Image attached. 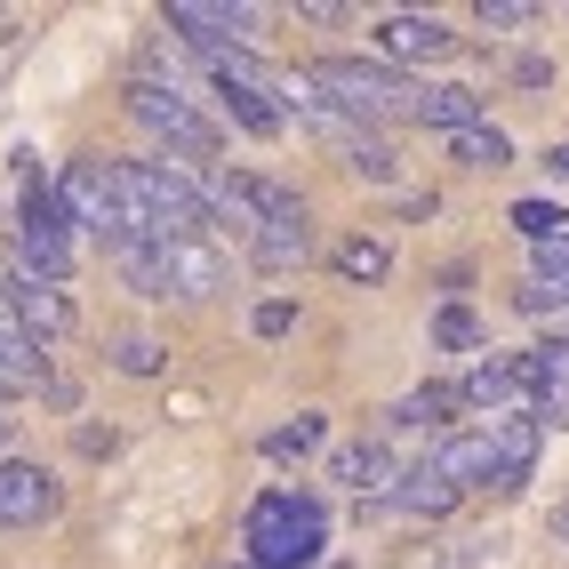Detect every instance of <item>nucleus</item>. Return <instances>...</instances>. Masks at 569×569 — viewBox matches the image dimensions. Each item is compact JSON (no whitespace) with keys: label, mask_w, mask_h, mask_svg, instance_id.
I'll return each instance as SVG.
<instances>
[{"label":"nucleus","mask_w":569,"mask_h":569,"mask_svg":"<svg viewBox=\"0 0 569 569\" xmlns=\"http://www.w3.org/2000/svg\"><path fill=\"white\" fill-rule=\"evenodd\" d=\"M241 546H249V569H321L329 513L313 489H264L241 521Z\"/></svg>","instance_id":"nucleus-1"},{"label":"nucleus","mask_w":569,"mask_h":569,"mask_svg":"<svg viewBox=\"0 0 569 569\" xmlns=\"http://www.w3.org/2000/svg\"><path fill=\"white\" fill-rule=\"evenodd\" d=\"M313 81H321V97L337 104V112H353L361 129H377V121H417V81H401L393 64H369V57H321V64H306Z\"/></svg>","instance_id":"nucleus-2"},{"label":"nucleus","mask_w":569,"mask_h":569,"mask_svg":"<svg viewBox=\"0 0 569 569\" xmlns=\"http://www.w3.org/2000/svg\"><path fill=\"white\" fill-rule=\"evenodd\" d=\"M233 193H241V209L257 217V241H249V257L264 264V273H297V264L313 257L306 201H297L289 184H273V177H233Z\"/></svg>","instance_id":"nucleus-3"},{"label":"nucleus","mask_w":569,"mask_h":569,"mask_svg":"<svg viewBox=\"0 0 569 569\" xmlns=\"http://www.w3.org/2000/svg\"><path fill=\"white\" fill-rule=\"evenodd\" d=\"M129 121L144 129V137H161L169 153H184V161H217V121L209 112L184 97L177 81H153V72H144V81H129Z\"/></svg>","instance_id":"nucleus-4"},{"label":"nucleus","mask_w":569,"mask_h":569,"mask_svg":"<svg viewBox=\"0 0 569 569\" xmlns=\"http://www.w3.org/2000/svg\"><path fill=\"white\" fill-rule=\"evenodd\" d=\"M57 201H64V217L81 224V233H97V241H112V249H129L121 169H104V161H64V169H57Z\"/></svg>","instance_id":"nucleus-5"},{"label":"nucleus","mask_w":569,"mask_h":569,"mask_svg":"<svg viewBox=\"0 0 569 569\" xmlns=\"http://www.w3.org/2000/svg\"><path fill=\"white\" fill-rule=\"evenodd\" d=\"M209 64V81H217V97L233 104V121L249 129V137H281V72L273 64H257L249 49H224V57H201Z\"/></svg>","instance_id":"nucleus-6"},{"label":"nucleus","mask_w":569,"mask_h":569,"mask_svg":"<svg viewBox=\"0 0 569 569\" xmlns=\"http://www.w3.org/2000/svg\"><path fill=\"white\" fill-rule=\"evenodd\" d=\"M17 264L41 281L72 273V217L57 201V184H24V209H17Z\"/></svg>","instance_id":"nucleus-7"},{"label":"nucleus","mask_w":569,"mask_h":569,"mask_svg":"<svg viewBox=\"0 0 569 569\" xmlns=\"http://www.w3.org/2000/svg\"><path fill=\"white\" fill-rule=\"evenodd\" d=\"M169 32H184L201 57H224L257 32V9H233V0H169Z\"/></svg>","instance_id":"nucleus-8"},{"label":"nucleus","mask_w":569,"mask_h":569,"mask_svg":"<svg viewBox=\"0 0 569 569\" xmlns=\"http://www.w3.org/2000/svg\"><path fill=\"white\" fill-rule=\"evenodd\" d=\"M458 401H466L473 417H489V426H498V417H521V409H529V369H521V353H506V361L481 353V361L466 369Z\"/></svg>","instance_id":"nucleus-9"},{"label":"nucleus","mask_w":569,"mask_h":569,"mask_svg":"<svg viewBox=\"0 0 569 569\" xmlns=\"http://www.w3.org/2000/svg\"><path fill=\"white\" fill-rule=\"evenodd\" d=\"M521 369H529V417L538 426H569V329H553L546 346H529Z\"/></svg>","instance_id":"nucleus-10"},{"label":"nucleus","mask_w":569,"mask_h":569,"mask_svg":"<svg viewBox=\"0 0 569 569\" xmlns=\"http://www.w3.org/2000/svg\"><path fill=\"white\" fill-rule=\"evenodd\" d=\"M9 313H17V329L32 337V346H49V337H64L72 329V306H64V289L57 281H41V273H9Z\"/></svg>","instance_id":"nucleus-11"},{"label":"nucleus","mask_w":569,"mask_h":569,"mask_svg":"<svg viewBox=\"0 0 569 569\" xmlns=\"http://www.w3.org/2000/svg\"><path fill=\"white\" fill-rule=\"evenodd\" d=\"M49 513H57V481L41 466L0 458V529H41Z\"/></svg>","instance_id":"nucleus-12"},{"label":"nucleus","mask_w":569,"mask_h":569,"mask_svg":"<svg viewBox=\"0 0 569 569\" xmlns=\"http://www.w3.org/2000/svg\"><path fill=\"white\" fill-rule=\"evenodd\" d=\"M329 481H346L353 498H377V506H386L393 489H401V466H393L386 441H353V449H337V458H329Z\"/></svg>","instance_id":"nucleus-13"},{"label":"nucleus","mask_w":569,"mask_h":569,"mask_svg":"<svg viewBox=\"0 0 569 569\" xmlns=\"http://www.w3.org/2000/svg\"><path fill=\"white\" fill-rule=\"evenodd\" d=\"M489 441H498V489L513 498V489L538 473V441H546V426L521 409V417H498V426H489Z\"/></svg>","instance_id":"nucleus-14"},{"label":"nucleus","mask_w":569,"mask_h":569,"mask_svg":"<svg viewBox=\"0 0 569 569\" xmlns=\"http://www.w3.org/2000/svg\"><path fill=\"white\" fill-rule=\"evenodd\" d=\"M433 466L458 481V489H498V441H489V426L481 433H449L433 449Z\"/></svg>","instance_id":"nucleus-15"},{"label":"nucleus","mask_w":569,"mask_h":569,"mask_svg":"<svg viewBox=\"0 0 569 569\" xmlns=\"http://www.w3.org/2000/svg\"><path fill=\"white\" fill-rule=\"evenodd\" d=\"M377 41H386V57H449V49H458V32H449L441 17H417V9H401V17H386V24H377Z\"/></svg>","instance_id":"nucleus-16"},{"label":"nucleus","mask_w":569,"mask_h":569,"mask_svg":"<svg viewBox=\"0 0 569 569\" xmlns=\"http://www.w3.org/2000/svg\"><path fill=\"white\" fill-rule=\"evenodd\" d=\"M161 264H169V297H217L224 289V257L209 241H169Z\"/></svg>","instance_id":"nucleus-17"},{"label":"nucleus","mask_w":569,"mask_h":569,"mask_svg":"<svg viewBox=\"0 0 569 569\" xmlns=\"http://www.w3.org/2000/svg\"><path fill=\"white\" fill-rule=\"evenodd\" d=\"M49 386V353L32 346V337L17 321H0V401H17V393H41Z\"/></svg>","instance_id":"nucleus-18"},{"label":"nucleus","mask_w":569,"mask_h":569,"mask_svg":"<svg viewBox=\"0 0 569 569\" xmlns=\"http://www.w3.org/2000/svg\"><path fill=\"white\" fill-rule=\"evenodd\" d=\"M458 498H466V489L449 481L441 466H409V473H401V489H393L386 506H393V513H409V521H441V513L458 506Z\"/></svg>","instance_id":"nucleus-19"},{"label":"nucleus","mask_w":569,"mask_h":569,"mask_svg":"<svg viewBox=\"0 0 569 569\" xmlns=\"http://www.w3.org/2000/svg\"><path fill=\"white\" fill-rule=\"evenodd\" d=\"M417 121L441 129V137H458V129H481V121H489V104H481L473 89L449 81V89H417Z\"/></svg>","instance_id":"nucleus-20"},{"label":"nucleus","mask_w":569,"mask_h":569,"mask_svg":"<svg viewBox=\"0 0 569 569\" xmlns=\"http://www.w3.org/2000/svg\"><path fill=\"white\" fill-rule=\"evenodd\" d=\"M329 264H337V273H346V281H361V289H377V281H386V273H393V249H386V241H377V233H346V241H337V249H329Z\"/></svg>","instance_id":"nucleus-21"},{"label":"nucleus","mask_w":569,"mask_h":569,"mask_svg":"<svg viewBox=\"0 0 569 569\" xmlns=\"http://www.w3.org/2000/svg\"><path fill=\"white\" fill-rule=\"evenodd\" d=\"M449 161H458V169H513V137L506 129H458V137H449Z\"/></svg>","instance_id":"nucleus-22"},{"label":"nucleus","mask_w":569,"mask_h":569,"mask_svg":"<svg viewBox=\"0 0 569 569\" xmlns=\"http://www.w3.org/2000/svg\"><path fill=\"white\" fill-rule=\"evenodd\" d=\"M321 433H329L321 417H313V409H297V426H273V433H264V458H281V466H289V458H313Z\"/></svg>","instance_id":"nucleus-23"},{"label":"nucleus","mask_w":569,"mask_h":569,"mask_svg":"<svg viewBox=\"0 0 569 569\" xmlns=\"http://www.w3.org/2000/svg\"><path fill=\"white\" fill-rule=\"evenodd\" d=\"M433 346H441V353H481V321H473V306H441V313H433Z\"/></svg>","instance_id":"nucleus-24"},{"label":"nucleus","mask_w":569,"mask_h":569,"mask_svg":"<svg viewBox=\"0 0 569 569\" xmlns=\"http://www.w3.org/2000/svg\"><path fill=\"white\" fill-rule=\"evenodd\" d=\"M513 224H521V241L546 249V241L569 233V209H561V201H513Z\"/></svg>","instance_id":"nucleus-25"},{"label":"nucleus","mask_w":569,"mask_h":569,"mask_svg":"<svg viewBox=\"0 0 569 569\" xmlns=\"http://www.w3.org/2000/svg\"><path fill=\"white\" fill-rule=\"evenodd\" d=\"M112 257H121V273H129L137 297H169V264H161V249H112Z\"/></svg>","instance_id":"nucleus-26"},{"label":"nucleus","mask_w":569,"mask_h":569,"mask_svg":"<svg viewBox=\"0 0 569 569\" xmlns=\"http://www.w3.org/2000/svg\"><path fill=\"white\" fill-rule=\"evenodd\" d=\"M449 409H466V401L449 393V386H417V393H409V401L393 409V426H441Z\"/></svg>","instance_id":"nucleus-27"},{"label":"nucleus","mask_w":569,"mask_h":569,"mask_svg":"<svg viewBox=\"0 0 569 569\" xmlns=\"http://www.w3.org/2000/svg\"><path fill=\"white\" fill-rule=\"evenodd\" d=\"M112 369L153 377V369H161V346H153V337H121V346H112Z\"/></svg>","instance_id":"nucleus-28"},{"label":"nucleus","mask_w":569,"mask_h":569,"mask_svg":"<svg viewBox=\"0 0 569 569\" xmlns=\"http://www.w3.org/2000/svg\"><path fill=\"white\" fill-rule=\"evenodd\" d=\"M249 329H257V337H289V329H297V306H289V297H264V306L249 313Z\"/></svg>","instance_id":"nucleus-29"},{"label":"nucleus","mask_w":569,"mask_h":569,"mask_svg":"<svg viewBox=\"0 0 569 569\" xmlns=\"http://www.w3.org/2000/svg\"><path fill=\"white\" fill-rule=\"evenodd\" d=\"M538 9L529 0H481V24H498V32H513V24H529Z\"/></svg>","instance_id":"nucleus-30"},{"label":"nucleus","mask_w":569,"mask_h":569,"mask_svg":"<svg viewBox=\"0 0 569 569\" xmlns=\"http://www.w3.org/2000/svg\"><path fill=\"white\" fill-rule=\"evenodd\" d=\"M529 273H561V281H569V233H561V241H546L538 257H529Z\"/></svg>","instance_id":"nucleus-31"},{"label":"nucleus","mask_w":569,"mask_h":569,"mask_svg":"<svg viewBox=\"0 0 569 569\" xmlns=\"http://www.w3.org/2000/svg\"><path fill=\"white\" fill-rule=\"evenodd\" d=\"M546 169H553V177L569 184V144H553V153H546Z\"/></svg>","instance_id":"nucleus-32"},{"label":"nucleus","mask_w":569,"mask_h":569,"mask_svg":"<svg viewBox=\"0 0 569 569\" xmlns=\"http://www.w3.org/2000/svg\"><path fill=\"white\" fill-rule=\"evenodd\" d=\"M553 538H561V546H569V506H561V513H553Z\"/></svg>","instance_id":"nucleus-33"},{"label":"nucleus","mask_w":569,"mask_h":569,"mask_svg":"<svg viewBox=\"0 0 569 569\" xmlns=\"http://www.w3.org/2000/svg\"><path fill=\"white\" fill-rule=\"evenodd\" d=\"M0 449H9V417H0Z\"/></svg>","instance_id":"nucleus-34"},{"label":"nucleus","mask_w":569,"mask_h":569,"mask_svg":"<svg viewBox=\"0 0 569 569\" xmlns=\"http://www.w3.org/2000/svg\"><path fill=\"white\" fill-rule=\"evenodd\" d=\"M321 569H346V561H321Z\"/></svg>","instance_id":"nucleus-35"}]
</instances>
